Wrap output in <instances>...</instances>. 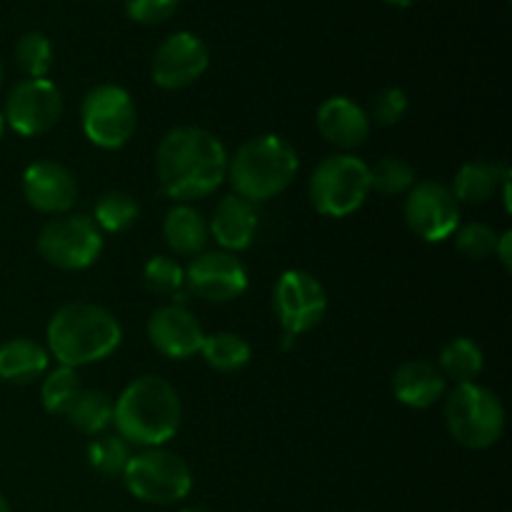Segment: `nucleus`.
<instances>
[{"label": "nucleus", "instance_id": "1", "mask_svg": "<svg viewBox=\"0 0 512 512\" xmlns=\"http://www.w3.org/2000/svg\"><path fill=\"white\" fill-rule=\"evenodd\" d=\"M155 168L163 193L190 203L220 188L228 175V150L208 130L180 125L160 140Z\"/></svg>", "mask_w": 512, "mask_h": 512}, {"label": "nucleus", "instance_id": "2", "mask_svg": "<svg viewBox=\"0 0 512 512\" xmlns=\"http://www.w3.org/2000/svg\"><path fill=\"white\" fill-rule=\"evenodd\" d=\"M180 420L178 390L158 375L135 378L113 403L115 433L138 448H163L180 430Z\"/></svg>", "mask_w": 512, "mask_h": 512}, {"label": "nucleus", "instance_id": "3", "mask_svg": "<svg viewBox=\"0 0 512 512\" xmlns=\"http://www.w3.org/2000/svg\"><path fill=\"white\" fill-rule=\"evenodd\" d=\"M48 353L58 365L75 368L113 355L123 340V328L110 310L93 303H68L50 318Z\"/></svg>", "mask_w": 512, "mask_h": 512}, {"label": "nucleus", "instance_id": "4", "mask_svg": "<svg viewBox=\"0 0 512 512\" xmlns=\"http://www.w3.org/2000/svg\"><path fill=\"white\" fill-rule=\"evenodd\" d=\"M298 173V153L280 135H258L228 158V175L235 195L248 203H265L288 190Z\"/></svg>", "mask_w": 512, "mask_h": 512}, {"label": "nucleus", "instance_id": "5", "mask_svg": "<svg viewBox=\"0 0 512 512\" xmlns=\"http://www.w3.org/2000/svg\"><path fill=\"white\" fill-rule=\"evenodd\" d=\"M445 425L460 445L485 450L503 438L505 408L498 395L485 385H455L445 400Z\"/></svg>", "mask_w": 512, "mask_h": 512}, {"label": "nucleus", "instance_id": "6", "mask_svg": "<svg viewBox=\"0 0 512 512\" xmlns=\"http://www.w3.org/2000/svg\"><path fill=\"white\" fill-rule=\"evenodd\" d=\"M123 483L140 503L173 505L188 498L193 490V470L173 450L145 448L130 458Z\"/></svg>", "mask_w": 512, "mask_h": 512}, {"label": "nucleus", "instance_id": "7", "mask_svg": "<svg viewBox=\"0 0 512 512\" xmlns=\"http://www.w3.org/2000/svg\"><path fill=\"white\" fill-rule=\"evenodd\" d=\"M370 190V165L348 153L320 160L310 178V200L325 218L355 213L368 200Z\"/></svg>", "mask_w": 512, "mask_h": 512}, {"label": "nucleus", "instance_id": "8", "mask_svg": "<svg viewBox=\"0 0 512 512\" xmlns=\"http://www.w3.org/2000/svg\"><path fill=\"white\" fill-rule=\"evenodd\" d=\"M138 110L125 88L113 83L95 85L80 105L85 138L103 150H118L133 138Z\"/></svg>", "mask_w": 512, "mask_h": 512}, {"label": "nucleus", "instance_id": "9", "mask_svg": "<svg viewBox=\"0 0 512 512\" xmlns=\"http://www.w3.org/2000/svg\"><path fill=\"white\" fill-rule=\"evenodd\" d=\"M38 253L60 270H85L103 253V233L93 218L63 213L48 220L38 233Z\"/></svg>", "mask_w": 512, "mask_h": 512}, {"label": "nucleus", "instance_id": "10", "mask_svg": "<svg viewBox=\"0 0 512 512\" xmlns=\"http://www.w3.org/2000/svg\"><path fill=\"white\" fill-rule=\"evenodd\" d=\"M273 308L285 338H298L325 318L328 293L315 275L305 270H285L275 283Z\"/></svg>", "mask_w": 512, "mask_h": 512}, {"label": "nucleus", "instance_id": "11", "mask_svg": "<svg viewBox=\"0 0 512 512\" xmlns=\"http://www.w3.org/2000/svg\"><path fill=\"white\" fill-rule=\"evenodd\" d=\"M60 115H63V95L48 78L20 80L5 98L3 120L25 138L48 133Z\"/></svg>", "mask_w": 512, "mask_h": 512}, {"label": "nucleus", "instance_id": "12", "mask_svg": "<svg viewBox=\"0 0 512 512\" xmlns=\"http://www.w3.org/2000/svg\"><path fill=\"white\" fill-rule=\"evenodd\" d=\"M405 223L425 243H443L453 238L460 225V203L453 190L438 180H423L408 190Z\"/></svg>", "mask_w": 512, "mask_h": 512}, {"label": "nucleus", "instance_id": "13", "mask_svg": "<svg viewBox=\"0 0 512 512\" xmlns=\"http://www.w3.org/2000/svg\"><path fill=\"white\" fill-rule=\"evenodd\" d=\"M208 65V45L198 35L180 30V33L168 35L158 45L153 63H150V73H153L155 85H160L163 90H180L193 85L208 70Z\"/></svg>", "mask_w": 512, "mask_h": 512}, {"label": "nucleus", "instance_id": "14", "mask_svg": "<svg viewBox=\"0 0 512 512\" xmlns=\"http://www.w3.org/2000/svg\"><path fill=\"white\" fill-rule=\"evenodd\" d=\"M185 285L190 293L213 303H228L240 298L248 288V270L225 250H208L195 255L193 263L185 270Z\"/></svg>", "mask_w": 512, "mask_h": 512}, {"label": "nucleus", "instance_id": "15", "mask_svg": "<svg viewBox=\"0 0 512 512\" xmlns=\"http://www.w3.org/2000/svg\"><path fill=\"white\" fill-rule=\"evenodd\" d=\"M148 340L165 358L188 360L203 348L205 330L183 303H170L150 315Z\"/></svg>", "mask_w": 512, "mask_h": 512}, {"label": "nucleus", "instance_id": "16", "mask_svg": "<svg viewBox=\"0 0 512 512\" xmlns=\"http://www.w3.org/2000/svg\"><path fill=\"white\" fill-rule=\"evenodd\" d=\"M23 195L38 213L63 215L73 208L78 185L73 173L55 160H38L23 173Z\"/></svg>", "mask_w": 512, "mask_h": 512}, {"label": "nucleus", "instance_id": "17", "mask_svg": "<svg viewBox=\"0 0 512 512\" xmlns=\"http://www.w3.org/2000/svg\"><path fill=\"white\" fill-rule=\"evenodd\" d=\"M260 218L253 203L243 200L240 195H225L220 203L215 205L213 218H210L208 230L215 238V243L225 250V253H240L253 245L255 235H258Z\"/></svg>", "mask_w": 512, "mask_h": 512}, {"label": "nucleus", "instance_id": "18", "mask_svg": "<svg viewBox=\"0 0 512 512\" xmlns=\"http://www.w3.org/2000/svg\"><path fill=\"white\" fill-rule=\"evenodd\" d=\"M318 130L328 143L338 148H358L370 135V115L355 100L333 95L318 108Z\"/></svg>", "mask_w": 512, "mask_h": 512}, {"label": "nucleus", "instance_id": "19", "mask_svg": "<svg viewBox=\"0 0 512 512\" xmlns=\"http://www.w3.org/2000/svg\"><path fill=\"white\" fill-rule=\"evenodd\" d=\"M445 390H448V380L440 373L438 365L428 360H408L393 375V395L408 408H430L443 398Z\"/></svg>", "mask_w": 512, "mask_h": 512}, {"label": "nucleus", "instance_id": "20", "mask_svg": "<svg viewBox=\"0 0 512 512\" xmlns=\"http://www.w3.org/2000/svg\"><path fill=\"white\" fill-rule=\"evenodd\" d=\"M50 368V353L30 338H13L0 345V380L28 385L43 378Z\"/></svg>", "mask_w": 512, "mask_h": 512}, {"label": "nucleus", "instance_id": "21", "mask_svg": "<svg viewBox=\"0 0 512 512\" xmlns=\"http://www.w3.org/2000/svg\"><path fill=\"white\" fill-rule=\"evenodd\" d=\"M163 235L170 250L178 255H200L210 238L208 220L193 205L180 203L168 210L163 220Z\"/></svg>", "mask_w": 512, "mask_h": 512}, {"label": "nucleus", "instance_id": "22", "mask_svg": "<svg viewBox=\"0 0 512 512\" xmlns=\"http://www.w3.org/2000/svg\"><path fill=\"white\" fill-rule=\"evenodd\" d=\"M510 180L508 165L500 163H465L453 178V195L458 203L483 205L495 198L500 185Z\"/></svg>", "mask_w": 512, "mask_h": 512}, {"label": "nucleus", "instance_id": "23", "mask_svg": "<svg viewBox=\"0 0 512 512\" xmlns=\"http://www.w3.org/2000/svg\"><path fill=\"white\" fill-rule=\"evenodd\" d=\"M63 418L80 433L98 438L113 425V400L103 390H80Z\"/></svg>", "mask_w": 512, "mask_h": 512}, {"label": "nucleus", "instance_id": "24", "mask_svg": "<svg viewBox=\"0 0 512 512\" xmlns=\"http://www.w3.org/2000/svg\"><path fill=\"white\" fill-rule=\"evenodd\" d=\"M200 355L218 373H235V370H243L250 363L253 348H250V343L243 335L220 330V333L205 335Z\"/></svg>", "mask_w": 512, "mask_h": 512}, {"label": "nucleus", "instance_id": "25", "mask_svg": "<svg viewBox=\"0 0 512 512\" xmlns=\"http://www.w3.org/2000/svg\"><path fill=\"white\" fill-rule=\"evenodd\" d=\"M483 350L478 343H473L470 338H455L440 353V373L445 375V380H455L458 385L463 383H475L480 373H483Z\"/></svg>", "mask_w": 512, "mask_h": 512}, {"label": "nucleus", "instance_id": "26", "mask_svg": "<svg viewBox=\"0 0 512 512\" xmlns=\"http://www.w3.org/2000/svg\"><path fill=\"white\" fill-rule=\"evenodd\" d=\"M140 205L125 190H108L98 198L93 208V223L100 233H125L138 220Z\"/></svg>", "mask_w": 512, "mask_h": 512}, {"label": "nucleus", "instance_id": "27", "mask_svg": "<svg viewBox=\"0 0 512 512\" xmlns=\"http://www.w3.org/2000/svg\"><path fill=\"white\" fill-rule=\"evenodd\" d=\"M130 458H133L130 443H125L118 433H103L88 445L90 468H93L95 473L105 475V478H123Z\"/></svg>", "mask_w": 512, "mask_h": 512}, {"label": "nucleus", "instance_id": "28", "mask_svg": "<svg viewBox=\"0 0 512 512\" xmlns=\"http://www.w3.org/2000/svg\"><path fill=\"white\" fill-rule=\"evenodd\" d=\"M80 390H83V385H80L78 370L58 365L55 370L45 373L43 388H40V400H43V408L50 415H65L70 405L75 403V398L80 395Z\"/></svg>", "mask_w": 512, "mask_h": 512}, {"label": "nucleus", "instance_id": "29", "mask_svg": "<svg viewBox=\"0 0 512 512\" xmlns=\"http://www.w3.org/2000/svg\"><path fill=\"white\" fill-rule=\"evenodd\" d=\"M15 60L28 78H48L50 65H53V43L40 30H30L20 35L15 45Z\"/></svg>", "mask_w": 512, "mask_h": 512}, {"label": "nucleus", "instance_id": "30", "mask_svg": "<svg viewBox=\"0 0 512 512\" xmlns=\"http://www.w3.org/2000/svg\"><path fill=\"white\" fill-rule=\"evenodd\" d=\"M415 185L413 165L403 158H380L370 168V188L383 195H403Z\"/></svg>", "mask_w": 512, "mask_h": 512}, {"label": "nucleus", "instance_id": "31", "mask_svg": "<svg viewBox=\"0 0 512 512\" xmlns=\"http://www.w3.org/2000/svg\"><path fill=\"white\" fill-rule=\"evenodd\" d=\"M143 283L150 293L173 295L185 285V270L168 255H155L145 263Z\"/></svg>", "mask_w": 512, "mask_h": 512}, {"label": "nucleus", "instance_id": "32", "mask_svg": "<svg viewBox=\"0 0 512 512\" xmlns=\"http://www.w3.org/2000/svg\"><path fill=\"white\" fill-rule=\"evenodd\" d=\"M455 248L460 255L470 260H485L495 253V243H498V233L495 228L485 223H468L458 225L455 230Z\"/></svg>", "mask_w": 512, "mask_h": 512}, {"label": "nucleus", "instance_id": "33", "mask_svg": "<svg viewBox=\"0 0 512 512\" xmlns=\"http://www.w3.org/2000/svg\"><path fill=\"white\" fill-rule=\"evenodd\" d=\"M408 95L403 88H383L373 98V118L380 125H395L408 113Z\"/></svg>", "mask_w": 512, "mask_h": 512}, {"label": "nucleus", "instance_id": "34", "mask_svg": "<svg viewBox=\"0 0 512 512\" xmlns=\"http://www.w3.org/2000/svg\"><path fill=\"white\" fill-rule=\"evenodd\" d=\"M180 0H125V10L135 23L155 25L168 20L178 10Z\"/></svg>", "mask_w": 512, "mask_h": 512}, {"label": "nucleus", "instance_id": "35", "mask_svg": "<svg viewBox=\"0 0 512 512\" xmlns=\"http://www.w3.org/2000/svg\"><path fill=\"white\" fill-rule=\"evenodd\" d=\"M510 245H512V233H510V230H508V233L498 235V243H495V253L493 255H498L500 263H503L505 270H510V258H512Z\"/></svg>", "mask_w": 512, "mask_h": 512}, {"label": "nucleus", "instance_id": "36", "mask_svg": "<svg viewBox=\"0 0 512 512\" xmlns=\"http://www.w3.org/2000/svg\"><path fill=\"white\" fill-rule=\"evenodd\" d=\"M385 3L395 5V8H410V5H413L415 0H385Z\"/></svg>", "mask_w": 512, "mask_h": 512}, {"label": "nucleus", "instance_id": "37", "mask_svg": "<svg viewBox=\"0 0 512 512\" xmlns=\"http://www.w3.org/2000/svg\"><path fill=\"white\" fill-rule=\"evenodd\" d=\"M0 512H10V505H8V500H5L3 495H0Z\"/></svg>", "mask_w": 512, "mask_h": 512}, {"label": "nucleus", "instance_id": "38", "mask_svg": "<svg viewBox=\"0 0 512 512\" xmlns=\"http://www.w3.org/2000/svg\"><path fill=\"white\" fill-rule=\"evenodd\" d=\"M180 512H210V510H205V508H185V510H180Z\"/></svg>", "mask_w": 512, "mask_h": 512}, {"label": "nucleus", "instance_id": "39", "mask_svg": "<svg viewBox=\"0 0 512 512\" xmlns=\"http://www.w3.org/2000/svg\"><path fill=\"white\" fill-rule=\"evenodd\" d=\"M3 128H5V120H3V113H0V138H3Z\"/></svg>", "mask_w": 512, "mask_h": 512}, {"label": "nucleus", "instance_id": "40", "mask_svg": "<svg viewBox=\"0 0 512 512\" xmlns=\"http://www.w3.org/2000/svg\"><path fill=\"white\" fill-rule=\"evenodd\" d=\"M3 78H5V70H3V63H0V85H3Z\"/></svg>", "mask_w": 512, "mask_h": 512}]
</instances>
